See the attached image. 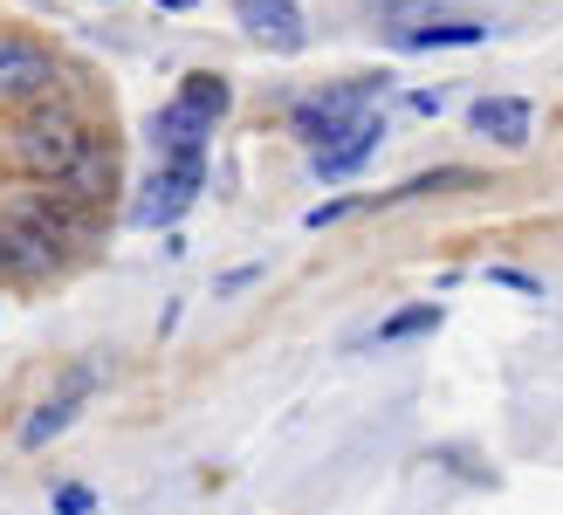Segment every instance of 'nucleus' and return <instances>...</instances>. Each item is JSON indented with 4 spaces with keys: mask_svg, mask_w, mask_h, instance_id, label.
<instances>
[{
    "mask_svg": "<svg viewBox=\"0 0 563 515\" xmlns=\"http://www.w3.org/2000/svg\"><path fill=\"white\" fill-rule=\"evenodd\" d=\"M179 103H186V110H200L207 124H220V110H228V76H213V69H192V76L179 83Z\"/></svg>",
    "mask_w": 563,
    "mask_h": 515,
    "instance_id": "obj_13",
    "label": "nucleus"
},
{
    "mask_svg": "<svg viewBox=\"0 0 563 515\" xmlns=\"http://www.w3.org/2000/svg\"><path fill=\"white\" fill-rule=\"evenodd\" d=\"M357 207H364V199H330V207H317V213H309L302 227H317V234H323V227H336V220H351Z\"/></svg>",
    "mask_w": 563,
    "mask_h": 515,
    "instance_id": "obj_15",
    "label": "nucleus"
},
{
    "mask_svg": "<svg viewBox=\"0 0 563 515\" xmlns=\"http://www.w3.org/2000/svg\"><path fill=\"white\" fill-rule=\"evenodd\" d=\"M152 138H158V152L165 158H192V152H207V138H213V124L200 118V110H186L179 97L152 118Z\"/></svg>",
    "mask_w": 563,
    "mask_h": 515,
    "instance_id": "obj_9",
    "label": "nucleus"
},
{
    "mask_svg": "<svg viewBox=\"0 0 563 515\" xmlns=\"http://www.w3.org/2000/svg\"><path fill=\"white\" fill-rule=\"evenodd\" d=\"M488 282H501V289H516V296H543V282L522 275V269H488Z\"/></svg>",
    "mask_w": 563,
    "mask_h": 515,
    "instance_id": "obj_16",
    "label": "nucleus"
},
{
    "mask_svg": "<svg viewBox=\"0 0 563 515\" xmlns=\"http://www.w3.org/2000/svg\"><path fill=\"white\" fill-rule=\"evenodd\" d=\"M378 145H385V118H378V110H364V118H357L344 138H336V145L317 152V179H351V172L372 165Z\"/></svg>",
    "mask_w": 563,
    "mask_h": 515,
    "instance_id": "obj_7",
    "label": "nucleus"
},
{
    "mask_svg": "<svg viewBox=\"0 0 563 515\" xmlns=\"http://www.w3.org/2000/svg\"><path fill=\"white\" fill-rule=\"evenodd\" d=\"M97 508V489H82V481H63L55 489V515H90Z\"/></svg>",
    "mask_w": 563,
    "mask_h": 515,
    "instance_id": "obj_14",
    "label": "nucleus"
},
{
    "mask_svg": "<svg viewBox=\"0 0 563 515\" xmlns=\"http://www.w3.org/2000/svg\"><path fill=\"white\" fill-rule=\"evenodd\" d=\"M234 21H241L262 48H275V55H296V48L309 42V21H302L296 0H234Z\"/></svg>",
    "mask_w": 563,
    "mask_h": 515,
    "instance_id": "obj_6",
    "label": "nucleus"
},
{
    "mask_svg": "<svg viewBox=\"0 0 563 515\" xmlns=\"http://www.w3.org/2000/svg\"><path fill=\"white\" fill-rule=\"evenodd\" d=\"M82 152H90V131H82L69 110H35V118H21V131H14V158L48 186L63 179Z\"/></svg>",
    "mask_w": 563,
    "mask_h": 515,
    "instance_id": "obj_1",
    "label": "nucleus"
},
{
    "mask_svg": "<svg viewBox=\"0 0 563 515\" xmlns=\"http://www.w3.org/2000/svg\"><path fill=\"white\" fill-rule=\"evenodd\" d=\"M207 186V152H192V158H165V172L145 186V199H137V227H173L186 207H192V193Z\"/></svg>",
    "mask_w": 563,
    "mask_h": 515,
    "instance_id": "obj_5",
    "label": "nucleus"
},
{
    "mask_svg": "<svg viewBox=\"0 0 563 515\" xmlns=\"http://www.w3.org/2000/svg\"><path fill=\"white\" fill-rule=\"evenodd\" d=\"M440 330V303H406L378 324V343H412V337H433Z\"/></svg>",
    "mask_w": 563,
    "mask_h": 515,
    "instance_id": "obj_12",
    "label": "nucleus"
},
{
    "mask_svg": "<svg viewBox=\"0 0 563 515\" xmlns=\"http://www.w3.org/2000/svg\"><path fill=\"white\" fill-rule=\"evenodd\" d=\"M0 275H14V269H8V241H0Z\"/></svg>",
    "mask_w": 563,
    "mask_h": 515,
    "instance_id": "obj_18",
    "label": "nucleus"
},
{
    "mask_svg": "<svg viewBox=\"0 0 563 515\" xmlns=\"http://www.w3.org/2000/svg\"><path fill=\"white\" fill-rule=\"evenodd\" d=\"M488 42L482 21H427V28H399V48H474Z\"/></svg>",
    "mask_w": 563,
    "mask_h": 515,
    "instance_id": "obj_11",
    "label": "nucleus"
},
{
    "mask_svg": "<svg viewBox=\"0 0 563 515\" xmlns=\"http://www.w3.org/2000/svg\"><path fill=\"white\" fill-rule=\"evenodd\" d=\"M55 90V55L27 35H0V110H27Z\"/></svg>",
    "mask_w": 563,
    "mask_h": 515,
    "instance_id": "obj_3",
    "label": "nucleus"
},
{
    "mask_svg": "<svg viewBox=\"0 0 563 515\" xmlns=\"http://www.w3.org/2000/svg\"><path fill=\"white\" fill-rule=\"evenodd\" d=\"M97 379H103L97 364H69V371H63V385H55V398H42V406H35V413L21 419V447L35 453V447H48L55 434H69V419H76L82 406H90Z\"/></svg>",
    "mask_w": 563,
    "mask_h": 515,
    "instance_id": "obj_4",
    "label": "nucleus"
},
{
    "mask_svg": "<svg viewBox=\"0 0 563 515\" xmlns=\"http://www.w3.org/2000/svg\"><path fill=\"white\" fill-rule=\"evenodd\" d=\"M158 8H165V14H186V8H200V0H158Z\"/></svg>",
    "mask_w": 563,
    "mask_h": 515,
    "instance_id": "obj_17",
    "label": "nucleus"
},
{
    "mask_svg": "<svg viewBox=\"0 0 563 515\" xmlns=\"http://www.w3.org/2000/svg\"><path fill=\"white\" fill-rule=\"evenodd\" d=\"M0 241H8V269L14 275H48L55 269V241L27 220H0Z\"/></svg>",
    "mask_w": 563,
    "mask_h": 515,
    "instance_id": "obj_10",
    "label": "nucleus"
},
{
    "mask_svg": "<svg viewBox=\"0 0 563 515\" xmlns=\"http://www.w3.org/2000/svg\"><path fill=\"white\" fill-rule=\"evenodd\" d=\"M467 124L495 138V145H529V124H537V103L529 97H482L467 110Z\"/></svg>",
    "mask_w": 563,
    "mask_h": 515,
    "instance_id": "obj_8",
    "label": "nucleus"
},
{
    "mask_svg": "<svg viewBox=\"0 0 563 515\" xmlns=\"http://www.w3.org/2000/svg\"><path fill=\"white\" fill-rule=\"evenodd\" d=\"M385 90V76H364V83H336V90H323V97H302L296 103V138H309V145H336V138H344L357 118H364V110H372V97Z\"/></svg>",
    "mask_w": 563,
    "mask_h": 515,
    "instance_id": "obj_2",
    "label": "nucleus"
}]
</instances>
